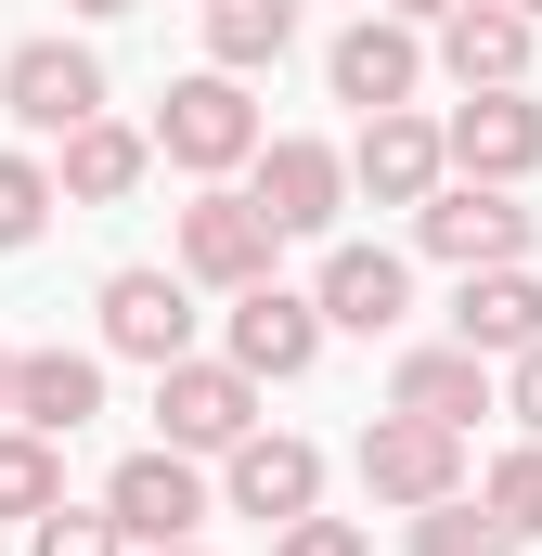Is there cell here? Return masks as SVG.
Instances as JSON below:
<instances>
[{
  "instance_id": "6da1fadb",
  "label": "cell",
  "mask_w": 542,
  "mask_h": 556,
  "mask_svg": "<svg viewBox=\"0 0 542 556\" xmlns=\"http://www.w3.org/2000/svg\"><path fill=\"white\" fill-rule=\"evenodd\" d=\"M155 155H168V168H194V181H233V168H246V155H259V104H246V78H220V65H207V78H181V91H168V104H155Z\"/></svg>"
},
{
  "instance_id": "7a4b0ae2",
  "label": "cell",
  "mask_w": 542,
  "mask_h": 556,
  "mask_svg": "<svg viewBox=\"0 0 542 556\" xmlns=\"http://www.w3.org/2000/svg\"><path fill=\"white\" fill-rule=\"evenodd\" d=\"M0 117L26 142H65L78 117H104V52L91 39H13L0 52Z\"/></svg>"
},
{
  "instance_id": "3957f363",
  "label": "cell",
  "mask_w": 542,
  "mask_h": 556,
  "mask_svg": "<svg viewBox=\"0 0 542 556\" xmlns=\"http://www.w3.org/2000/svg\"><path fill=\"white\" fill-rule=\"evenodd\" d=\"M530 207H517V181H439L426 207H413V247L426 260H452V273H491V260H530Z\"/></svg>"
},
{
  "instance_id": "277c9868",
  "label": "cell",
  "mask_w": 542,
  "mask_h": 556,
  "mask_svg": "<svg viewBox=\"0 0 542 556\" xmlns=\"http://www.w3.org/2000/svg\"><path fill=\"white\" fill-rule=\"evenodd\" d=\"M246 207H259L284 247H297V233H336V207H349V155L310 142V130L259 142V155H246Z\"/></svg>"
},
{
  "instance_id": "5b68a950",
  "label": "cell",
  "mask_w": 542,
  "mask_h": 556,
  "mask_svg": "<svg viewBox=\"0 0 542 556\" xmlns=\"http://www.w3.org/2000/svg\"><path fill=\"white\" fill-rule=\"evenodd\" d=\"M271 247H284V233H271L259 207H246L233 181H207V194L181 207V260H168V273H181V285H220V298H246V285H271Z\"/></svg>"
},
{
  "instance_id": "8992f818",
  "label": "cell",
  "mask_w": 542,
  "mask_h": 556,
  "mask_svg": "<svg viewBox=\"0 0 542 556\" xmlns=\"http://www.w3.org/2000/svg\"><path fill=\"white\" fill-rule=\"evenodd\" d=\"M323 91H336V104H362V117L413 104V91H426V26H401V13H375V0H362V26H336V52H323Z\"/></svg>"
},
{
  "instance_id": "52a82bcc",
  "label": "cell",
  "mask_w": 542,
  "mask_h": 556,
  "mask_svg": "<svg viewBox=\"0 0 542 556\" xmlns=\"http://www.w3.org/2000/svg\"><path fill=\"white\" fill-rule=\"evenodd\" d=\"M155 427H168V453H233L259 427V376L181 350V363H155Z\"/></svg>"
},
{
  "instance_id": "ba28073f",
  "label": "cell",
  "mask_w": 542,
  "mask_h": 556,
  "mask_svg": "<svg viewBox=\"0 0 542 556\" xmlns=\"http://www.w3.org/2000/svg\"><path fill=\"white\" fill-rule=\"evenodd\" d=\"M220 505H233V518H259V531L310 518V505H323V453H310L297 427H246V440L220 453Z\"/></svg>"
},
{
  "instance_id": "9c48e42d",
  "label": "cell",
  "mask_w": 542,
  "mask_h": 556,
  "mask_svg": "<svg viewBox=\"0 0 542 556\" xmlns=\"http://www.w3.org/2000/svg\"><path fill=\"white\" fill-rule=\"evenodd\" d=\"M362 492L375 505H439V492H465V427H426V415H375L362 427Z\"/></svg>"
},
{
  "instance_id": "30bf717a",
  "label": "cell",
  "mask_w": 542,
  "mask_h": 556,
  "mask_svg": "<svg viewBox=\"0 0 542 556\" xmlns=\"http://www.w3.org/2000/svg\"><path fill=\"white\" fill-rule=\"evenodd\" d=\"M104 518H117V544H194L207 531V479H194V453H130L117 479H104Z\"/></svg>"
},
{
  "instance_id": "8fae6325",
  "label": "cell",
  "mask_w": 542,
  "mask_h": 556,
  "mask_svg": "<svg viewBox=\"0 0 542 556\" xmlns=\"http://www.w3.org/2000/svg\"><path fill=\"white\" fill-rule=\"evenodd\" d=\"M233 376H259V389H297L310 363H323V311H310V285H246L233 298V350H220Z\"/></svg>"
},
{
  "instance_id": "7c38bea8",
  "label": "cell",
  "mask_w": 542,
  "mask_h": 556,
  "mask_svg": "<svg viewBox=\"0 0 542 556\" xmlns=\"http://www.w3.org/2000/svg\"><path fill=\"white\" fill-rule=\"evenodd\" d=\"M439 155H452V181H530L542 168V104L530 91H465L439 117Z\"/></svg>"
},
{
  "instance_id": "4fadbf2b",
  "label": "cell",
  "mask_w": 542,
  "mask_h": 556,
  "mask_svg": "<svg viewBox=\"0 0 542 556\" xmlns=\"http://www.w3.org/2000/svg\"><path fill=\"white\" fill-rule=\"evenodd\" d=\"M104 350L117 363H181L194 350V285L181 273H155V260H130V273H104Z\"/></svg>"
},
{
  "instance_id": "5bb4252c",
  "label": "cell",
  "mask_w": 542,
  "mask_h": 556,
  "mask_svg": "<svg viewBox=\"0 0 542 556\" xmlns=\"http://www.w3.org/2000/svg\"><path fill=\"white\" fill-rule=\"evenodd\" d=\"M310 311H323V337H401V311H413V260H401V247H323Z\"/></svg>"
},
{
  "instance_id": "9a60e30c",
  "label": "cell",
  "mask_w": 542,
  "mask_h": 556,
  "mask_svg": "<svg viewBox=\"0 0 542 556\" xmlns=\"http://www.w3.org/2000/svg\"><path fill=\"white\" fill-rule=\"evenodd\" d=\"M439 181H452V155H439V117H413V104L362 117V142H349V194H375V207H426Z\"/></svg>"
},
{
  "instance_id": "2e32d148",
  "label": "cell",
  "mask_w": 542,
  "mask_h": 556,
  "mask_svg": "<svg viewBox=\"0 0 542 556\" xmlns=\"http://www.w3.org/2000/svg\"><path fill=\"white\" fill-rule=\"evenodd\" d=\"M530 337H542V273H530V260H491V273H465V298H452V350L504 363V350H530Z\"/></svg>"
},
{
  "instance_id": "e0dca14e",
  "label": "cell",
  "mask_w": 542,
  "mask_h": 556,
  "mask_svg": "<svg viewBox=\"0 0 542 556\" xmlns=\"http://www.w3.org/2000/svg\"><path fill=\"white\" fill-rule=\"evenodd\" d=\"M439 65H452V91H530V13H504V0L439 13Z\"/></svg>"
},
{
  "instance_id": "ac0fdd59",
  "label": "cell",
  "mask_w": 542,
  "mask_h": 556,
  "mask_svg": "<svg viewBox=\"0 0 542 556\" xmlns=\"http://www.w3.org/2000/svg\"><path fill=\"white\" fill-rule=\"evenodd\" d=\"M91 415H104V363H91V350H13V427L78 440Z\"/></svg>"
},
{
  "instance_id": "d6986e66",
  "label": "cell",
  "mask_w": 542,
  "mask_h": 556,
  "mask_svg": "<svg viewBox=\"0 0 542 556\" xmlns=\"http://www.w3.org/2000/svg\"><path fill=\"white\" fill-rule=\"evenodd\" d=\"M504 402V376L478 363V350H401V376H388V415H426V427H465V415H491Z\"/></svg>"
},
{
  "instance_id": "ffe728a7",
  "label": "cell",
  "mask_w": 542,
  "mask_h": 556,
  "mask_svg": "<svg viewBox=\"0 0 542 556\" xmlns=\"http://www.w3.org/2000/svg\"><path fill=\"white\" fill-rule=\"evenodd\" d=\"M142 168H155V142H142L130 117H78V130H65V168H52V194H65V207H130Z\"/></svg>"
},
{
  "instance_id": "44dd1931",
  "label": "cell",
  "mask_w": 542,
  "mask_h": 556,
  "mask_svg": "<svg viewBox=\"0 0 542 556\" xmlns=\"http://www.w3.org/2000/svg\"><path fill=\"white\" fill-rule=\"evenodd\" d=\"M207 13V65L220 78H259V65H284V39H297V0H194Z\"/></svg>"
},
{
  "instance_id": "7402d4cb",
  "label": "cell",
  "mask_w": 542,
  "mask_h": 556,
  "mask_svg": "<svg viewBox=\"0 0 542 556\" xmlns=\"http://www.w3.org/2000/svg\"><path fill=\"white\" fill-rule=\"evenodd\" d=\"M413 556H517L504 544V518L478 505V492H439V505H413V531H401Z\"/></svg>"
},
{
  "instance_id": "603a6c76",
  "label": "cell",
  "mask_w": 542,
  "mask_h": 556,
  "mask_svg": "<svg viewBox=\"0 0 542 556\" xmlns=\"http://www.w3.org/2000/svg\"><path fill=\"white\" fill-rule=\"evenodd\" d=\"M39 505H65V440L0 427V518H39Z\"/></svg>"
},
{
  "instance_id": "cb8c5ba5",
  "label": "cell",
  "mask_w": 542,
  "mask_h": 556,
  "mask_svg": "<svg viewBox=\"0 0 542 556\" xmlns=\"http://www.w3.org/2000/svg\"><path fill=\"white\" fill-rule=\"evenodd\" d=\"M478 505L504 518V544H542V440H517V453H491Z\"/></svg>"
},
{
  "instance_id": "d4e9b609",
  "label": "cell",
  "mask_w": 542,
  "mask_h": 556,
  "mask_svg": "<svg viewBox=\"0 0 542 556\" xmlns=\"http://www.w3.org/2000/svg\"><path fill=\"white\" fill-rule=\"evenodd\" d=\"M52 207H65V194H52V168H39V155H0V260H13V247H39V220H52Z\"/></svg>"
},
{
  "instance_id": "484cf974",
  "label": "cell",
  "mask_w": 542,
  "mask_h": 556,
  "mask_svg": "<svg viewBox=\"0 0 542 556\" xmlns=\"http://www.w3.org/2000/svg\"><path fill=\"white\" fill-rule=\"evenodd\" d=\"M26 556H130V544H117L104 505H39V518H26Z\"/></svg>"
},
{
  "instance_id": "4316f807",
  "label": "cell",
  "mask_w": 542,
  "mask_h": 556,
  "mask_svg": "<svg viewBox=\"0 0 542 556\" xmlns=\"http://www.w3.org/2000/svg\"><path fill=\"white\" fill-rule=\"evenodd\" d=\"M271 556H375V544H362V518H323V505H310V518L271 531Z\"/></svg>"
},
{
  "instance_id": "83f0119b",
  "label": "cell",
  "mask_w": 542,
  "mask_h": 556,
  "mask_svg": "<svg viewBox=\"0 0 542 556\" xmlns=\"http://www.w3.org/2000/svg\"><path fill=\"white\" fill-rule=\"evenodd\" d=\"M504 415L542 440V337H530V350H504Z\"/></svg>"
},
{
  "instance_id": "f1b7e54d",
  "label": "cell",
  "mask_w": 542,
  "mask_h": 556,
  "mask_svg": "<svg viewBox=\"0 0 542 556\" xmlns=\"http://www.w3.org/2000/svg\"><path fill=\"white\" fill-rule=\"evenodd\" d=\"M375 13H401V26H439V13H465V0H375Z\"/></svg>"
},
{
  "instance_id": "f546056e",
  "label": "cell",
  "mask_w": 542,
  "mask_h": 556,
  "mask_svg": "<svg viewBox=\"0 0 542 556\" xmlns=\"http://www.w3.org/2000/svg\"><path fill=\"white\" fill-rule=\"evenodd\" d=\"M0 427H13V350H0Z\"/></svg>"
},
{
  "instance_id": "4dcf8cb0",
  "label": "cell",
  "mask_w": 542,
  "mask_h": 556,
  "mask_svg": "<svg viewBox=\"0 0 542 556\" xmlns=\"http://www.w3.org/2000/svg\"><path fill=\"white\" fill-rule=\"evenodd\" d=\"M130 556H207V544H130Z\"/></svg>"
},
{
  "instance_id": "1f68e13d",
  "label": "cell",
  "mask_w": 542,
  "mask_h": 556,
  "mask_svg": "<svg viewBox=\"0 0 542 556\" xmlns=\"http://www.w3.org/2000/svg\"><path fill=\"white\" fill-rule=\"evenodd\" d=\"M65 13H130V0H65Z\"/></svg>"
},
{
  "instance_id": "d6a6232c",
  "label": "cell",
  "mask_w": 542,
  "mask_h": 556,
  "mask_svg": "<svg viewBox=\"0 0 542 556\" xmlns=\"http://www.w3.org/2000/svg\"><path fill=\"white\" fill-rule=\"evenodd\" d=\"M504 13H530V26H542V0H504Z\"/></svg>"
}]
</instances>
